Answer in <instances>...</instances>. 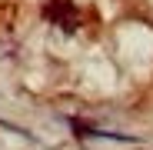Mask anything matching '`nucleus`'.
I'll return each instance as SVG.
<instances>
[{
  "mask_svg": "<svg viewBox=\"0 0 153 150\" xmlns=\"http://www.w3.org/2000/svg\"><path fill=\"white\" fill-rule=\"evenodd\" d=\"M0 127H4V130H10V134H20V137H27V140H37L33 134H27L23 127H17V123H10V120H4V117H0Z\"/></svg>",
  "mask_w": 153,
  "mask_h": 150,
  "instance_id": "nucleus-2",
  "label": "nucleus"
},
{
  "mask_svg": "<svg viewBox=\"0 0 153 150\" xmlns=\"http://www.w3.org/2000/svg\"><path fill=\"white\" fill-rule=\"evenodd\" d=\"M43 13H47V20H53L57 27H63L67 34H70V30H76V23H80V20H76V10H73V4H70V0H50Z\"/></svg>",
  "mask_w": 153,
  "mask_h": 150,
  "instance_id": "nucleus-1",
  "label": "nucleus"
}]
</instances>
